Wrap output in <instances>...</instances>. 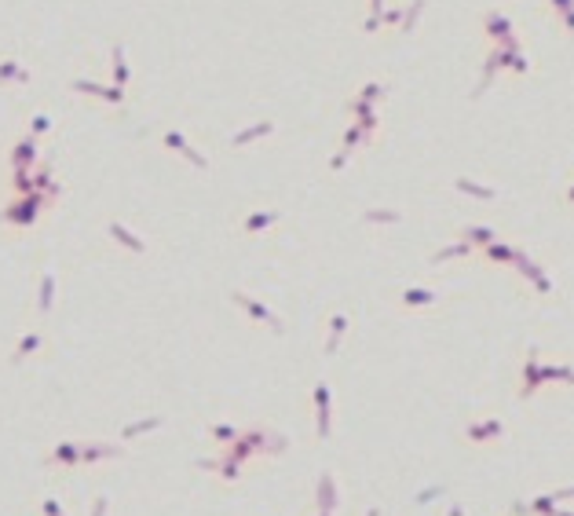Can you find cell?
<instances>
[{
  "instance_id": "1",
  "label": "cell",
  "mask_w": 574,
  "mask_h": 516,
  "mask_svg": "<svg viewBox=\"0 0 574 516\" xmlns=\"http://www.w3.org/2000/svg\"><path fill=\"white\" fill-rule=\"evenodd\" d=\"M41 205H48V198H41L37 190H29L26 198H19L15 205H8L4 213H0V220H4V223H19V228H29V223L37 220Z\"/></svg>"
},
{
  "instance_id": "2",
  "label": "cell",
  "mask_w": 574,
  "mask_h": 516,
  "mask_svg": "<svg viewBox=\"0 0 574 516\" xmlns=\"http://www.w3.org/2000/svg\"><path fill=\"white\" fill-rule=\"evenodd\" d=\"M37 161V136L19 139V147L11 151V169L15 172H29V165Z\"/></svg>"
},
{
  "instance_id": "3",
  "label": "cell",
  "mask_w": 574,
  "mask_h": 516,
  "mask_svg": "<svg viewBox=\"0 0 574 516\" xmlns=\"http://www.w3.org/2000/svg\"><path fill=\"white\" fill-rule=\"evenodd\" d=\"M77 461H81V447L77 443H59L48 454V465H77Z\"/></svg>"
},
{
  "instance_id": "4",
  "label": "cell",
  "mask_w": 574,
  "mask_h": 516,
  "mask_svg": "<svg viewBox=\"0 0 574 516\" xmlns=\"http://www.w3.org/2000/svg\"><path fill=\"white\" fill-rule=\"evenodd\" d=\"M37 348H41V333H26V337H22V341H19V348H15V351H11V363H15V366H19V363H22L26 356H34V351H37Z\"/></svg>"
},
{
  "instance_id": "5",
  "label": "cell",
  "mask_w": 574,
  "mask_h": 516,
  "mask_svg": "<svg viewBox=\"0 0 574 516\" xmlns=\"http://www.w3.org/2000/svg\"><path fill=\"white\" fill-rule=\"evenodd\" d=\"M52 297H55V275H52V271H44V275H41V300H37V308L44 315L52 312Z\"/></svg>"
},
{
  "instance_id": "6",
  "label": "cell",
  "mask_w": 574,
  "mask_h": 516,
  "mask_svg": "<svg viewBox=\"0 0 574 516\" xmlns=\"http://www.w3.org/2000/svg\"><path fill=\"white\" fill-rule=\"evenodd\" d=\"M4 81H19V85H26V81H29V70H22L19 62L4 59V62H0V85H4Z\"/></svg>"
},
{
  "instance_id": "7",
  "label": "cell",
  "mask_w": 574,
  "mask_h": 516,
  "mask_svg": "<svg viewBox=\"0 0 574 516\" xmlns=\"http://www.w3.org/2000/svg\"><path fill=\"white\" fill-rule=\"evenodd\" d=\"M73 88L77 92H95V95H106V99H117V92H106L99 85H92V81H73Z\"/></svg>"
},
{
  "instance_id": "8",
  "label": "cell",
  "mask_w": 574,
  "mask_h": 516,
  "mask_svg": "<svg viewBox=\"0 0 574 516\" xmlns=\"http://www.w3.org/2000/svg\"><path fill=\"white\" fill-rule=\"evenodd\" d=\"M48 128H52V121H48L44 114H41V118H34V121H29V132H34V136H41V132H48Z\"/></svg>"
},
{
  "instance_id": "9",
  "label": "cell",
  "mask_w": 574,
  "mask_h": 516,
  "mask_svg": "<svg viewBox=\"0 0 574 516\" xmlns=\"http://www.w3.org/2000/svg\"><path fill=\"white\" fill-rule=\"evenodd\" d=\"M110 231H114V235H117V238L124 242V246H132V249H139V242H136L132 235H124V228H117V223H114V228H110Z\"/></svg>"
},
{
  "instance_id": "10",
  "label": "cell",
  "mask_w": 574,
  "mask_h": 516,
  "mask_svg": "<svg viewBox=\"0 0 574 516\" xmlns=\"http://www.w3.org/2000/svg\"><path fill=\"white\" fill-rule=\"evenodd\" d=\"M44 512H48V516H62V509H59L55 498H44Z\"/></svg>"
}]
</instances>
